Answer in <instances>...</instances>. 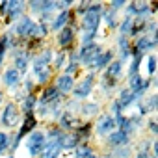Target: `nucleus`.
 Here are the masks:
<instances>
[{"instance_id": "obj_42", "label": "nucleus", "mask_w": 158, "mask_h": 158, "mask_svg": "<svg viewBox=\"0 0 158 158\" xmlns=\"http://www.w3.org/2000/svg\"><path fill=\"white\" fill-rule=\"evenodd\" d=\"M78 110H80V102L71 99V97H65L63 99V112H69V114H74L78 115Z\"/></svg>"}, {"instance_id": "obj_7", "label": "nucleus", "mask_w": 158, "mask_h": 158, "mask_svg": "<svg viewBox=\"0 0 158 158\" xmlns=\"http://www.w3.org/2000/svg\"><path fill=\"white\" fill-rule=\"evenodd\" d=\"M114 130H115V121H114V117L108 112H101L93 119V138H97L99 141L104 139Z\"/></svg>"}, {"instance_id": "obj_9", "label": "nucleus", "mask_w": 158, "mask_h": 158, "mask_svg": "<svg viewBox=\"0 0 158 158\" xmlns=\"http://www.w3.org/2000/svg\"><path fill=\"white\" fill-rule=\"evenodd\" d=\"M104 50L102 43L95 41V43H89V45H80V47H76V54H78V61H80L82 69L86 71L89 67V63Z\"/></svg>"}, {"instance_id": "obj_17", "label": "nucleus", "mask_w": 158, "mask_h": 158, "mask_svg": "<svg viewBox=\"0 0 158 158\" xmlns=\"http://www.w3.org/2000/svg\"><path fill=\"white\" fill-rule=\"evenodd\" d=\"M102 112V106L97 99H88L80 102V110H78V117L80 121H93L99 114Z\"/></svg>"}, {"instance_id": "obj_53", "label": "nucleus", "mask_w": 158, "mask_h": 158, "mask_svg": "<svg viewBox=\"0 0 158 158\" xmlns=\"http://www.w3.org/2000/svg\"><path fill=\"white\" fill-rule=\"evenodd\" d=\"M152 158H156V156H152Z\"/></svg>"}, {"instance_id": "obj_26", "label": "nucleus", "mask_w": 158, "mask_h": 158, "mask_svg": "<svg viewBox=\"0 0 158 158\" xmlns=\"http://www.w3.org/2000/svg\"><path fill=\"white\" fill-rule=\"evenodd\" d=\"M78 123H80V117H78V115L69 114V112H61V115L58 117V121L54 125H58L63 132H73Z\"/></svg>"}, {"instance_id": "obj_16", "label": "nucleus", "mask_w": 158, "mask_h": 158, "mask_svg": "<svg viewBox=\"0 0 158 158\" xmlns=\"http://www.w3.org/2000/svg\"><path fill=\"white\" fill-rule=\"evenodd\" d=\"M115 60V52H114V47L112 48H104L91 63H89V67L86 69V71H91V73H95V74H101L112 61Z\"/></svg>"}, {"instance_id": "obj_12", "label": "nucleus", "mask_w": 158, "mask_h": 158, "mask_svg": "<svg viewBox=\"0 0 158 158\" xmlns=\"http://www.w3.org/2000/svg\"><path fill=\"white\" fill-rule=\"evenodd\" d=\"M134 139L130 136H127L123 130L115 128L114 132H110L104 139H101V147L102 151H110V149H117V147H123V145H132Z\"/></svg>"}, {"instance_id": "obj_41", "label": "nucleus", "mask_w": 158, "mask_h": 158, "mask_svg": "<svg viewBox=\"0 0 158 158\" xmlns=\"http://www.w3.org/2000/svg\"><path fill=\"white\" fill-rule=\"evenodd\" d=\"M99 35L101 34H97V32H80V34H78V47H80V45L95 43L99 39Z\"/></svg>"}, {"instance_id": "obj_19", "label": "nucleus", "mask_w": 158, "mask_h": 158, "mask_svg": "<svg viewBox=\"0 0 158 158\" xmlns=\"http://www.w3.org/2000/svg\"><path fill=\"white\" fill-rule=\"evenodd\" d=\"M130 48H132V41L127 37V35H119L115 37V47H114V52H115V60H119L121 63H128L130 60Z\"/></svg>"}, {"instance_id": "obj_20", "label": "nucleus", "mask_w": 158, "mask_h": 158, "mask_svg": "<svg viewBox=\"0 0 158 158\" xmlns=\"http://www.w3.org/2000/svg\"><path fill=\"white\" fill-rule=\"evenodd\" d=\"M119 89V82H115V80H112V78H108L106 74H99L97 76V86H95V91H99V95L101 97H104V99H110L112 97V93L114 91H117Z\"/></svg>"}, {"instance_id": "obj_52", "label": "nucleus", "mask_w": 158, "mask_h": 158, "mask_svg": "<svg viewBox=\"0 0 158 158\" xmlns=\"http://www.w3.org/2000/svg\"><path fill=\"white\" fill-rule=\"evenodd\" d=\"M0 35H2V24H0Z\"/></svg>"}, {"instance_id": "obj_29", "label": "nucleus", "mask_w": 158, "mask_h": 158, "mask_svg": "<svg viewBox=\"0 0 158 158\" xmlns=\"http://www.w3.org/2000/svg\"><path fill=\"white\" fill-rule=\"evenodd\" d=\"M119 21H121V13H117V11H112V10H108V8L104 6V10H102V15H101V23H104L106 30H110V32L117 30V26H119Z\"/></svg>"}, {"instance_id": "obj_32", "label": "nucleus", "mask_w": 158, "mask_h": 158, "mask_svg": "<svg viewBox=\"0 0 158 158\" xmlns=\"http://www.w3.org/2000/svg\"><path fill=\"white\" fill-rule=\"evenodd\" d=\"M35 106H37V93H28V95L21 101L19 110H21L23 115H30V114L35 112Z\"/></svg>"}, {"instance_id": "obj_1", "label": "nucleus", "mask_w": 158, "mask_h": 158, "mask_svg": "<svg viewBox=\"0 0 158 158\" xmlns=\"http://www.w3.org/2000/svg\"><path fill=\"white\" fill-rule=\"evenodd\" d=\"M8 30L15 39H19L21 43L24 41H32V39H41L39 37V26H37V21L34 17H30L28 13L24 17H21L17 23H13L11 26L4 28Z\"/></svg>"}, {"instance_id": "obj_15", "label": "nucleus", "mask_w": 158, "mask_h": 158, "mask_svg": "<svg viewBox=\"0 0 158 158\" xmlns=\"http://www.w3.org/2000/svg\"><path fill=\"white\" fill-rule=\"evenodd\" d=\"M67 24H76V15H74L73 8H71V10H65V11H60V13L54 15L52 23L48 24V28H50V35L58 34V32H60L61 28H65Z\"/></svg>"}, {"instance_id": "obj_44", "label": "nucleus", "mask_w": 158, "mask_h": 158, "mask_svg": "<svg viewBox=\"0 0 158 158\" xmlns=\"http://www.w3.org/2000/svg\"><path fill=\"white\" fill-rule=\"evenodd\" d=\"M149 132H151V136L156 139V136H158V121H156V115H149V117H145V125H143Z\"/></svg>"}, {"instance_id": "obj_3", "label": "nucleus", "mask_w": 158, "mask_h": 158, "mask_svg": "<svg viewBox=\"0 0 158 158\" xmlns=\"http://www.w3.org/2000/svg\"><path fill=\"white\" fill-rule=\"evenodd\" d=\"M97 76L99 74H95L91 71H84L80 74V78L74 82V88H73L69 97L78 101V102H84V101L91 99V95L95 93V86H97Z\"/></svg>"}, {"instance_id": "obj_51", "label": "nucleus", "mask_w": 158, "mask_h": 158, "mask_svg": "<svg viewBox=\"0 0 158 158\" xmlns=\"http://www.w3.org/2000/svg\"><path fill=\"white\" fill-rule=\"evenodd\" d=\"M6 158H15V156L13 154H6Z\"/></svg>"}, {"instance_id": "obj_10", "label": "nucleus", "mask_w": 158, "mask_h": 158, "mask_svg": "<svg viewBox=\"0 0 158 158\" xmlns=\"http://www.w3.org/2000/svg\"><path fill=\"white\" fill-rule=\"evenodd\" d=\"M30 76H32V80L35 82V86L37 88H45V86H48V84H52V80H54V71H52V67L50 65H37V63H30V73H28Z\"/></svg>"}, {"instance_id": "obj_5", "label": "nucleus", "mask_w": 158, "mask_h": 158, "mask_svg": "<svg viewBox=\"0 0 158 158\" xmlns=\"http://www.w3.org/2000/svg\"><path fill=\"white\" fill-rule=\"evenodd\" d=\"M76 45H78V23L76 24H67L58 34H54V48L56 50L71 52V50L76 48Z\"/></svg>"}, {"instance_id": "obj_46", "label": "nucleus", "mask_w": 158, "mask_h": 158, "mask_svg": "<svg viewBox=\"0 0 158 158\" xmlns=\"http://www.w3.org/2000/svg\"><path fill=\"white\" fill-rule=\"evenodd\" d=\"M54 2H56V13L65 11V10H71L76 4V2H73V0H54Z\"/></svg>"}, {"instance_id": "obj_8", "label": "nucleus", "mask_w": 158, "mask_h": 158, "mask_svg": "<svg viewBox=\"0 0 158 158\" xmlns=\"http://www.w3.org/2000/svg\"><path fill=\"white\" fill-rule=\"evenodd\" d=\"M8 56H10V60H11V67L17 69L23 76H26V74L30 73V63H32V56H34L32 52H28L26 48L19 47V48L11 50Z\"/></svg>"}, {"instance_id": "obj_40", "label": "nucleus", "mask_w": 158, "mask_h": 158, "mask_svg": "<svg viewBox=\"0 0 158 158\" xmlns=\"http://www.w3.org/2000/svg\"><path fill=\"white\" fill-rule=\"evenodd\" d=\"M21 89L28 95V93H37L39 91V88L35 86V82L32 80V76L30 74H26V76H23V82H21Z\"/></svg>"}, {"instance_id": "obj_39", "label": "nucleus", "mask_w": 158, "mask_h": 158, "mask_svg": "<svg viewBox=\"0 0 158 158\" xmlns=\"http://www.w3.org/2000/svg\"><path fill=\"white\" fill-rule=\"evenodd\" d=\"M132 26H134V19H130V17H123V19L119 21L117 34H119V35H127V37H128V34H130Z\"/></svg>"}, {"instance_id": "obj_4", "label": "nucleus", "mask_w": 158, "mask_h": 158, "mask_svg": "<svg viewBox=\"0 0 158 158\" xmlns=\"http://www.w3.org/2000/svg\"><path fill=\"white\" fill-rule=\"evenodd\" d=\"M23 119V114L19 110V104L13 101H6L4 106L0 108V130H6V132H13L19 128Z\"/></svg>"}, {"instance_id": "obj_38", "label": "nucleus", "mask_w": 158, "mask_h": 158, "mask_svg": "<svg viewBox=\"0 0 158 158\" xmlns=\"http://www.w3.org/2000/svg\"><path fill=\"white\" fill-rule=\"evenodd\" d=\"M10 141H11V132L0 130V156H6L10 151Z\"/></svg>"}, {"instance_id": "obj_33", "label": "nucleus", "mask_w": 158, "mask_h": 158, "mask_svg": "<svg viewBox=\"0 0 158 158\" xmlns=\"http://www.w3.org/2000/svg\"><path fill=\"white\" fill-rule=\"evenodd\" d=\"M61 154H63V151H61L60 139H58V141H47L39 158H61Z\"/></svg>"}, {"instance_id": "obj_37", "label": "nucleus", "mask_w": 158, "mask_h": 158, "mask_svg": "<svg viewBox=\"0 0 158 158\" xmlns=\"http://www.w3.org/2000/svg\"><path fill=\"white\" fill-rule=\"evenodd\" d=\"M143 60H145V67H147V74H149V78H154V76H156V52L147 54Z\"/></svg>"}, {"instance_id": "obj_45", "label": "nucleus", "mask_w": 158, "mask_h": 158, "mask_svg": "<svg viewBox=\"0 0 158 158\" xmlns=\"http://www.w3.org/2000/svg\"><path fill=\"white\" fill-rule=\"evenodd\" d=\"M127 117H128V121H130V125H132V127H134V128H136L138 132H139V130L143 128V125H145V117H141V115H138L136 112H132V114H128Z\"/></svg>"}, {"instance_id": "obj_23", "label": "nucleus", "mask_w": 158, "mask_h": 158, "mask_svg": "<svg viewBox=\"0 0 158 158\" xmlns=\"http://www.w3.org/2000/svg\"><path fill=\"white\" fill-rule=\"evenodd\" d=\"M115 101H117V104H119V108H121V112L125 114V110H128V108H132L138 101H136V95L128 89V88H125V86H121L119 89H117V97H115Z\"/></svg>"}, {"instance_id": "obj_6", "label": "nucleus", "mask_w": 158, "mask_h": 158, "mask_svg": "<svg viewBox=\"0 0 158 158\" xmlns=\"http://www.w3.org/2000/svg\"><path fill=\"white\" fill-rule=\"evenodd\" d=\"M45 143H47V138H45L43 127H39L34 132H30L24 138V149L28 152V158H39V154L45 149Z\"/></svg>"}, {"instance_id": "obj_50", "label": "nucleus", "mask_w": 158, "mask_h": 158, "mask_svg": "<svg viewBox=\"0 0 158 158\" xmlns=\"http://www.w3.org/2000/svg\"><path fill=\"white\" fill-rule=\"evenodd\" d=\"M86 158H99V152H93V154H89V156H86Z\"/></svg>"}, {"instance_id": "obj_49", "label": "nucleus", "mask_w": 158, "mask_h": 158, "mask_svg": "<svg viewBox=\"0 0 158 158\" xmlns=\"http://www.w3.org/2000/svg\"><path fill=\"white\" fill-rule=\"evenodd\" d=\"M6 97H8V93H6V91H4L2 88H0V108H2V106H4V102L8 101Z\"/></svg>"}, {"instance_id": "obj_14", "label": "nucleus", "mask_w": 158, "mask_h": 158, "mask_svg": "<svg viewBox=\"0 0 158 158\" xmlns=\"http://www.w3.org/2000/svg\"><path fill=\"white\" fill-rule=\"evenodd\" d=\"M136 106V114L141 115V117H149V115H156V110H158V95L152 91V93H147Z\"/></svg>"}, {"instance_id": "obj_11", "label": "nucleus", "mask_w": 158, "mask_h": 158, "mask_svg": "<svg viewBox=\"0 0 158 158\" xmlns=\"http://www.w3.org/2000/svg\"><path fill=\"white\" fill-rule=\"evenodd\" d=\"M21 82H23V74L17 69H13L11 65L10 67H4L2 73H0V86H2V89L6 93H11V91L19 89L21 88Z\"/></svg>"}, {"instance_id": "obj_2", "label": "nucleus", "mask_w": 158, "mask_h": 158, "mask_svg": "<svg viewBox=\"0 0 158 158\" xmlns=\"http://www.w3.org/2000/svg\"><path fill=\"white\" fill-rule=\"evenodd\" d=\"M104 4L102 2H89L88 10L82 17H78V34L80 32H97L101 30V15H102Z\"/></svg>"}, {"instance_id": "obj_34", "label": "nucleus", "mask_w": 158, "mask_h": 158, "mask_svg": "<svg viewBox=\"0 0 158 158\" xmlns=\"http://www.w3.org/2000/svg\"><path fill=\"white\" fill-rule=\"evenodd\" d=\"M93 152H99L93 143H80L74 151H71L69 154H71V158H86V156H89Z\"/></svg>"}, {"instance_id": "obj_27", "label": "nucleus", "mask_w": 158, "mask_h": 158, "mask_svg": "<svg viewBox=\"0 0 158 158\" xmlns=\"http://www.w3.org/2000/svg\"><path fill=\"white\" fill-rule=\"evenodd\" d=\"M82 143H91L93 141V121H80L73 130Z\"/></svg>"}, {"instance_id": "obj_48", "label": "nucleus", "mask_w": 158, "mask_h": 158, "mask_svg": "<svg viewBox=\"0 0 158 158\" xmlns=\"http://www.w3.org/2000/svg\"><path fill=\"white\" fill-rule=\"evenodd\" d=\"M10 10V0H0V21H4V17L8 15Z\"/></svg>"}, {"instance_id": "obj_28", "label": "nucleus", "mask_w": 158, "mask_h": 158, "mask_svg": "<svg viewBox=\"0 0 158 158\" xmlns=\"http://www.w3.org/2000/svg\"><path fill=\"white\" fill-rule=\"evenodd\" d=\"M102 74H106L108 78H112V80H115V82H121L123 78H125V63H121L119 60H114L102 71Z\"/></svg>"}, {"instance_id": "obj_30", "label": "nucleus", "mask_w": 158, "mask_h": 158, "mask_svg": "<svg viewBox=\"0 0 158 158\" xmlns=\"http://www.w3.org/2000/svg\"><path fill=\"white\" fill-rule=\"evenodd\" d=\"M80 143H82L80 138H78L74 132H65V134L61 136V139H60V147H61L63 152H71V151H74Z\"/></svg>"}, {"instance_id": "obj_36", "label": "nucleus", "mask_w": 158, "mask_h": 158, "mask_svg": "<svg viewBox=\"0 0 158 158\" xmlns=\"http://www.w3.org/2000/svg\"><path fill=\"white\" fill-rule=\"evenodd\" d=\"M43 132H45V138H47V141H58V139H61V136L65 134L58 125H54V123H48L45 128H43Z\"/></svg>"}, {"instance_id": "obj_25", "label": "nucleus", "mask_w": 158, "mask_h": 158, "mask_svg": "<svg viewBox=\"0 0 158 158\" xmlns=\"http://www.w3.org/2000/svg\"><path fill=\"white\" fill-rule=\"evenodd\" d=\"M156 15V6L149 2H136V15L134 21H151Z\"/></svg>"}, {"instance_id": "obj_22", "label": "nucleus", "mask_w": 158, "mask_h": 158, "mask_svg": "<svg viewBox=\"0 0 158 158\" xmlns=\"http://www.w3.org/2000/svg\"><path fill=\"white\" fill-rule=\"evenodd\" d=\"M60 99H65V97L52 84H48L45 88H39V91H37V102H41V104H52Z\"/></svg>"}, {"instance_id": "obj_43", "label": "nucleus", "mask_w": 158, "mask_h": 158, "mask_svg": "<svg viewBox=\"0 0 158 158\" xmlns=\"http://www.w3.org/2000/svg\"><path fill=\"white\" fill-rule=\"evenodd\" d=\"M8 54H10V50H8V43H6V35H4V32H2V35H0V71H2V67L6 65V60H8Z\"/></svg>"}, {"instance_id": "obj_24", "label": "nucleus", "mask_w": 158, "mask_h": 158, "mask_svg": "<svg viewBox=\"0 0 158 158\" xmlns=\"http://www.w3.org/2000/svg\"><path fill=\"white\" fill-rule=\"evenodd\" d=\"M63 74H69V76H80V73H82V65H80V61H78V54H76V48L74 50H71V52H67V65L63 67V71H61Z\"/></svg>"}, {"instance_id": "obj_31", "label": "nucleus", "mask_w": 158, "mask_h": 158, "mask_svg": "<svg viewBox=\"0 0 158 158\" xmlns=\"http://www.w3.org/2000/svg\"><path fill=\"white\" fill-rule=\"evenodd\" d=\"M145 56L138 54L136 50L130 48V60H128V69L125 71V78L127 76H132V74H139V67H141V61H143Z\"/></svg>"}, {"instance_id": "obj_47", "label": "nucleus", "mask_w": 158, "mask_h": 158, "mask_svg": "<svg viewBox=\"0 0 158 158\" xmlns=\"http://www.w3.org/2000/svg\"><path fill=\"white\" fill-rule=\"evenodd\" d=\"M125 6H127V0H112V2H108V4H106V8H108V10L117 11V13H121V11L125 10Z\"/></svg>"}, {"instance_id": "obj_13", "label": "nucleus", "mask_w": 158, "mask_h": 158, "mask_svg": "<svg viewBox=\"0 0 158 158\" xmlns=\"http://www.w3.org/2000/svg\"><path fill=\"white\" fill-rule=\"evenodd\" d=\"M26 15V2L24 0H10V10H8V15L4 17V21H0L4 28L11 26L13 23H17L21 17Z\"/></svg>"}, {"instance_id": "obj_35", "label": "nucleus", "mask_w": 158, "mask_h": 158, "mask_svg": "<svg viewBox=\"0 0 158 158\" xmlns=\"http://www.w3.org/2000/svg\"><path fill=\"white\" fill-rule=\"evenodd\" d=\"M65 65H67V52H63V50H56V52H54V58H52V63H50L52 71L58 74V73L63 71Z\"/></svg>"}, {"instance_id": "obj_21", "label": "nucleus", "mask_w": 158, "mask_h": 158, "mask_svg": "<svg viewBox=\"0 0 158 158\" xmlns=\"http://www.w3.org/2000/svg\"><path fill=\"white\" fill-rule=\"evenodd\" d=\"M74 82H76V78L74 76H69V74H63V73H58L54 74V80H52V86L63 95V97H69L73 88H74Z\"/></svg>"}, {"instance_id": "obj_18", "label": "nucleus", "mask_w": 158, "mask_h": 158, "mask_svg": "<svg viewBox=\"0 0 158 158\" xmlns=\"http://www.w3.org/2000/svg\"><path fill=\"white\" fill-rule=\"evenodd\" d=\"M158 47V37H151V35H139L136 39H132V50H136L141 56H147L151 52H154Z\"/></svg>"}]
</instances>
